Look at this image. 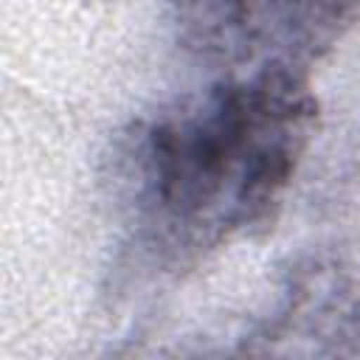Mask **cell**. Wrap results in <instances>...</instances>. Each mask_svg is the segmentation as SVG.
<instances>
[{
  "label": "cell",
  "mask_w": 360,
  "mask_h": 360,
  "mask_svg": "<svg viewBox=\"0 0 360 360\" xmlns=\"http://www.w3.org/2000/svg\"><path fill=\"white\" fill-rule=\"evenodd\" d=\"M318 118L304 70L264 68L132 121L112 152L127 270L180 273L273 228Z\"/></svg>",
  "instance_id": "1"
},
{
  "label": "cell",
  "mask_w": 360,
  "mask_h": 360,
  "mask_svg": "<svg viewBox=\"0 0 360 360\" xmlns=\"http://www.w3.org/2000/svg\"><path fill=\"white\" fill-rule=\"evenodd\" d=\"M169 11L177 42L231 73H307L360 22V0H169Z\"/></svg>",
  "instance_id": "2"
},
{
  "label": "cell",
  "mask_w": 360,
  "mask_h": 360,
  "mask_svg": "<svg viewBox=\"0 0 360 360\" xmlns=\"http://www.w3.org/2000/svg\"><path fill=\"white\" fill-rule=\"evenodd\" d=\"M273 349L287 338H360V273L340 256L298 259L284 278L273 318L253 335Z\"/></svg>",
  "instance_id": "3"
}]
</instances>
